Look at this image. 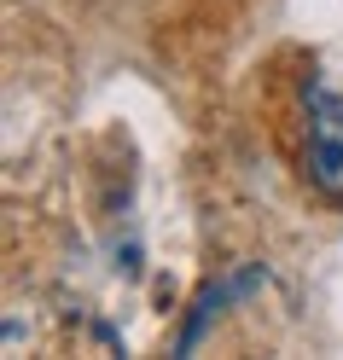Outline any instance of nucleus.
<instances>
[{"mask_svg": "<svg viewBox=\"0 0 343 360\" xmlns=\"http://www.w3.org/2000/svg\"><path fill=\"white\" fill-rule=\"evenodd\" d=\"M308 122H303V163L308 180L326 198H343V94H332L326 82H308Z\"/></svg>", "mask_w": 343, "mask_h": 360, "instance_id": "f257e3e1", "label": "nucleus"}, {"mask_svg": "<svg viewBox=\"0 0 343 360\" xmlns=\"http://www.w3.org/2000/svg\"><path fill=\"white\" fill-rule=\"evenodd\" d=\"M262 274H239V279H227V285H210V290H198V302H192V320H187V331H180V354H192L198 349V337H204V326L221 314V302H233V297H244L250 285H256Z\"/></svg>", "mask_w": 343, "mask_h": 360, "instance_id": "f03ea898", "label": "nucleus"}]
</instances>
